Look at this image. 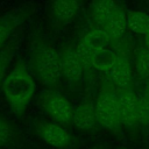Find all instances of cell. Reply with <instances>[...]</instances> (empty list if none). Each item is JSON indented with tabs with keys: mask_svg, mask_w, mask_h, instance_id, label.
<instances>
[{
	"mask_svg": "<svg viewBox=\"0 0 149 149\" xmlns=\"http://www.w3.org/2000/svg\"><path fill=\"white\" fill-rule=\"evenodd\" d=\"M72 122L79 129H83V130L93 129L98 123L94 104L87 101L78 105L73 109Z\"/></svg>",
	"mask_w": 149,
	"mask_h": 149,
	"instance_id": "cell-9",
	"label": "cell"
},
{
	"mask_svg": "<svg viewBox=\"0 0 149 149\" xmlns=\"http://www.w3.org/2000/svg\"><path fill=\"white\" fill-rule=\"evenodd\" d=\"M9 63V57L7 54H1L0 55V85H2V81L5 79V73L7 65Z\"/></svg>",
	"mask_w": 149,
	"mask_h": 149,
	"instance_id": "cell-21",
	"label": "cell"
},
{
	"mask_svg": "<svg viewBox=\"0 0 149 149\" xmlns=\"http://www.w3.org/2000/svg\"><path fill=\"white\" fill-rule=\"evenodd\" d=\"M38 133L43 142L58 149H65L71 143V136L69 132L56 122L42 123L38 128Z\"/></svg>",
	"mask_w": 149,
	"mask_h": 149,
	"instance_id": "cell-6",
	"label": "cell"
},
{
	"mask_svg": "<svg viewBox=\"0 0 149 149\" xmlns=\"http://www.w3.org/2000/svg\"><path fill=\"white\" fill-rule=\"evenodd\" d=\"M61 70L62 76L69 81L76 83L80 80L84 69L77 57L74 48L69 47L61 52Z\"/></svg>",
	"mask_w": 149,
	"mask_h": 149,
	"instance_id": "cell-7",
	"label": "cell"
},
{
	"mask_svg": "<svg viewBox=\"0 0 149 149\" xmlns=\"http://www.w3.org/2000/svg\"><path fill=\"white\" fill-rule=\"evenodd\" d=\"M76 54L84 70L92 68V57H93L94 51H92L84 42H80L76 47Z\"/></svg>",
	"mask_w": 149,
	"mask_h": 149,
	"instance_id": "cell-19",
	"label": "cell"
},
{
	"mask_svg": "<svg viewBox=\"0 0 149 149\" xmlns=\"http://www.w3.org/2000/svg\"><path fill=\"white\" fill-rule=\"evenodd\" d=\"M98 123L108 129H116L121 125L119 115V99L116 87L109 81L106 83L94 102Z\"/></svg>",
	"mask_w": 149,
	"mask_h": 149,
	"instance_id": "cell-3",
	"label": "cell"
},
{
	"mask_svg": "<svg viewBox=\"0 0 149 149\" xmlns=\"http://www.w3.org/2000/svg\"><path fill=\"white\" fill-rule=\"evenodd\" d=\"M34 74L45 86H54L62 77L61 54L48 42H40L35 45L31 56Z\"/></svg>",
	"mask_w": 149,
	"mask_h": 149,
	"instance_id": "cell-2",
	"label": "cell"
},
{
	"mask_svg": "<svg viewBox=\"0 0 149 149\" xmlns=\"http://www.w3.org/2000/svg\"><path fill=\"white\" fill-rule=\"evenodd\" d=\"M135 70L142 78H149V50L147 48H142L137 51L135 56Z\"/></svg>",
	"mask_w": 149,
	"mask_h": 149,
	"instance_id": "cell-17",
	"label": "cell"
},
{
	"mask_svg": "<svg viewBox=\"0 0 149 149\" xmlns=\"http://www.w3.org/2000/svg\"><path fill=\"white\" fill-rule=\"evenodd\" d=\"M119 99V115L122 125L135 127L139 125L136 114V93L129 86L116 88Z\"/></svg>",
	"mask_w": 149,
	"mask_h": 149,
	"instance_id": "cell-5",
	"label": "cell"
},
{
	"mask_svg": "<svg viewBox=\"0 0 149 149\" xmlns=\"http://www.w3.org/2000/svg\"><path fill=\"white\" fill-rule=\"evenodd\" d=\"M136 114L139 125H149V101L143 93L136 94Z\"/></svg>",
	"mask_w": 149,
	"mask_h": 149,
	"instance_id": "cell-18",
	"label": "cell"
},
{
	"mask_svg": "<svg viewBox=\"0 0 149 149\" xmlns=\"http://www.w3.org/2000/svg\"><path fill=\"white\" fill-rule=\"evenodd\" d=\"M41 104L45 113L56 123L69 125L72 122L73 108L62 93L55 90H48L41 95Z\"/></svg>",
	"mask_w": 149,
	"mask_h": 149,
	"instance_id": "cell-4",
	"label": "cell"
},
{
	"mask_svg": "<svg viewBox=\"0 0 149 149\" xmlns=\"http://www.w3.org/2000/svg\"><path fill=\"white\" fill-rule=\"evenodd\" d=\"M119 8L114 0H97L92 6V16L95 22L102 26Z\"/></svg>",
	"mask_w": 149,
	"mask_h": 149,
	"instance_id": "cell-12",
	"label": "cell"
},
{
	"mask_svg": "<svg viewBox=\"0 0 149 149\" xmlns=\"http://www.w3.org/2000/svg\"><path fill=\"white\" fill-rule=\"evenodd\" d=\"M106 73L108 74L109 81L118 88H123V87H127L130 85L132 65H130L128 58L123 55H118V59H116L115 64Z\"/></svg>",
	"mask_w": 149,
	"mask_h": 149,
	"instance_id": "cell-8",
	"label": "cell"
},
{
	"mask_svg": "<svg viewBox=\"0 0 149 149\" xmlns=\"http://www.w3.org/2000/svg\"><path fill=\"white\" fill-rule=\"evenodd\" d=\"M144 44H146V48L149 50V33L144 35Z\"/></svg>",
	"mask_w": 149,
	"mask_h": 149,
	"instance_id": "cell-22",
	"label": "cell"
},
{
	"mask_svg": "<svg viewBox=\"0 0 149 149\" xmlns=\"http://www.w3.org/2000/svg\"><path fill=\"white\" fill-rule=\"evenodd\" d=\"M81 42H84L92 51L95 52L98 50L106 49L111 43V38L108 37L107 33L102 28H95L90 30L84 36Z\"/></svg>",
	"mask_w": 149,
	"mask_h": 149,
	"instance_id": "cell-14",
	"label": "cell"
},
{
	"mask_svg": "<svg viewBox=\"0 0 149 149\" xmlns=\"http://www.w3.org/2000/svg\"><path fill=\"white\" fill-rule=\"evenodd\" d=\"M13 139V127L8 120L0 116V147L7 144Z\"/></svg>",
	"mask_w": 149,
	"mask_h": 149,
	"instance_id": "cell-20",
	"label": "cell"
},
{
	"mask_svg": "<svg viewBox=\"0 0 149 149\" xmlns=\"http://www.w3.org/2000/svg\"><path fill=\"white\" fill-rule=\"evenodd\" d=\"M127 28L136 34L149 33V14L142 10H129L127 13Z\"/></svg>",
	"mask_w": 149,
	"mask_h": 149,
	"instance_id": "cell-13",
	"label": "cell"
},
{
	"mask_svg": "<svg viewBox=\"0 0 149 149\" xmlns=\"http://www.w3.org/2000/svg\"><path fill=\"white\" fill-rule=\"evenodd\" d=\"M116 59H118V54L115 51H113L108 48L101 49V50H98L93 54L92 68H94L99 71L107 72L115 64Z\"/></svg>",
	"mask_w": 149,
	"mask_h": 149,
	"instance_id": "cell-15",
	"label": "cell"
},
{
	"mask_svg": "<svg viewBox=\"0 0 149 149\" xmlns=\"http://www.w3.org/2000/svg\"><path fill=\"white\" fill-rule=\"evenodd\" d=\"M3 97L16 115L24 113L35 93V81L23 63H17L2 81Z\"/></svg>",
	"mask_w": 149,
	"mask_h": 149,
	"instance_id": "cell-1",
	"label": "cell"
},
{
	"mask_svg": "<svg viewBox=\"0 0 149 149\" xmlns=\"http://www.w3.org/2000/svg\"><path fill=\"white\" fill-rule=\"evenodd\" d=\"M73 1H78V0H73Z\"/></svg>",
	"mask_w": 149,
	"mask_h": 149,
	"instance_id": "cell-23",
	"label": "cell"
},
{
	"mask_svg": "<svg viewBox=\"0 0 149 149\" xmlns=\"http://www.w3.org/2000/svg\"><path fill=\"white\" fill-rule=\"evenodd\" d=\"M101 27L107 33L111 41L120 40L127 29V13H125L122 8H119L114 15L111 16V19Z\"/></svg>",
	"mask_w": 149,
	"mask_h": 149,
	"instance_id": "cell-10",
	"label": "cell"
},
{
	"mask_svg": "<svg viewBox=\"0 0 149 149\" xmlns=\"http://www.w3.org/2000/svg\"><path fill=\"white\" fill-rule=\"evenodd\" d=\"M54 16L59 22H69L77 14L78 1L73 0H54L51 5Z\"/></svg>",
	"mask_w": 149,
	"mask_h": 149,
	"instance_id": "cell-11",
	"label": "cell"
},
{
	"mask_svg": "<svg viewBox=\"0 0 149 149\" xmlns=\"http://www.w3.org/2000/svg\"><path fill=\"white\" fill-rule=\"evenodd\" d=\"M21 15L19 14H6L0 17V50L9 38L13 30L19 26Z\"/></svg>",
	"mask_w": 149,
	"mask_h": 149,
	"instance_id": "cell-16",
	"label": "cell"
}]
</instances>
